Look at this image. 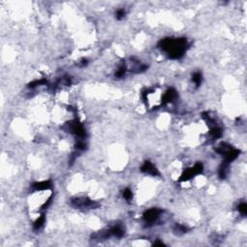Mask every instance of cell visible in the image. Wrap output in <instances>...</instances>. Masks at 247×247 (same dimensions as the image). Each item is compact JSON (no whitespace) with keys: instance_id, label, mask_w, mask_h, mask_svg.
<instances>
[{"instance_id":"cell-1","label":"cell","mask_w":247,"mask_h":247,"mask_svg":"<svg viewBox=\"0 0 247 247\" xmlns=\"http://www.w3.org/2000/svg\"><path fill=\"white\" fill-rule=\"evenodd\" d=\"M159 48L162 51H164L168 55L169 58L179 59L185 53L188 48V43L187 40L184 38H179V39L166 38L160 41Z\"/></svg>"},{"instance_id":"cell-2","label":"cell","mask_w":247,"mask_h":247,"mask_svg":"<svg viewBox=\"0 0 247 247\" xmlns=\"http://www.w3.org/2000/svg\"><path fill=\"white\" fill-rule=\"evenodd\" d=\"M65 129L68 132L74 134L75 136H77L80 139H83L86 136V130H85L84 127L82 126V124L79 123V121H78L77 119L72 121L69 124H67V127L65 128Z\"/></svg>"},{"instance_id":"cell-3","label":"cell","mask_w":247,"mask_h":247,"mask_svg":"<svg viewBox=\"0 0 247 247\" xmlns=\"http://www.w3.org/2000/svg\"><path fill=\"white\" fill-rule=\"evenodd\" d=\"M72 205L77 209H92L98 207V204L95 201H92L88 198H75L72 200Z\"/></svg>"},{"instance_id":"cell-4","label":"cell","mask_w":247,"mask_h":247,"mask_svg":"<svg viewBox=\"0 0 247 247\" xmlns=\"http://www.w3.org/2000/svg\"><path fill=\"white\" fill-rule=\"evenodd\" d=\"M202 172H203V164H202V163H196L193 167H191L190 169L185 170L183 173L181 179H179V181H182V182L188 181L189 179H191V178L201 174Z\"/></svg>"},{"instance_id":"cell-5","label":"cell","mask_w":247,"mask_h":247,"mask_svg":"<svg viewBox=\"0 0 247 247\" xmlns=\"http://www.w3.org/2000/svg\"><path fill=\"white\" fill-rule=\"evenodd\" d=\"M161 209H150L147 211H145L143 214V219L146 224L148 225H153V224L159 218V215L161 214Z\"/></svg>"},{"instance_id":"cell-6","label":"cell","mask_w":247,"mask_h":247,"mask_svg":"<svg viewBox=\"0 0 247 247\" xmlns=\"http://www.w3.org/2000/svg\"><path fill=\"white\" fill-rule=\"evenodd\" d=\"M141 171L146 173V174H148V175L154 176V177H156V176L159 175V170L156 169V167L151 161H145L141 167Z\"/></svg>"},{"instance_id":"cell-7","label":"cell","mask_w":247,"mask_h":247,"mask_svg":"<svg viewBox=\"0 0 247 247\" xmlns=\"http://www.w3.org/2000/svg\"><path fill=\"white\" fill-rule=\"evenodd\" d=\"M178 98V93L176 92V90L173 88H170L168 91L163 95L162 98V104H168V103H172Z\"/></svg>"},{"instance_id":"cell-8","label":"cell","mask_w":247,"mask_h":247,"mask_svg":"<svg viewBox=\"0 0 247 247\" xmlns=\"http://www.w3.org/2000/svg\"><path fill=\"white\" fill-rule=\"evenodd\" d=\"M32 187L36 190H47L51 187V183L49 181H44L40 183H35L32 184Z\"/></svg>"},{"instance_id":"cell-9","label":"cell","mask_w":247,"mask_h":247,"mask_svg":"<svg viewBox=\"0 0 247 247\" xmlns=\"http://www.w3.org/2000/svg\"><path fill=\"white\" fill-rule=\"evenodd\" d=\"M229 162L227 161H223V163L221 164V166L219 167V171H218V175L220 179H225L227 177L228 174V170H229Z\"/></svg>"},{"instance_id":"cell-10","label":"cell","mask_w":247,"mask_h":247,"mask_svg":"<svg viewBox=\"0 0 247 247\" xmlns=\"http://www.w3.org/2000/svg\"><path fill=\"white\" fill-rule=\"evenodd\" d=\"M209 133H210V136H211L213 139H217V138H219V137L222 136V129H221L220 128L214 126V127H213V128L210 129Z\"/></svg>"},{"instance_id":"cell-11","label":"cell","mask_w":247,"mask_h":247,"mask_svg":"<svg viewBox=\"0 0 247 247\" xmlns=\"http://www.w3.org/2000/svg\"><path fill=\"white\" fill-rule=\"evenodd\" d=\"M44 221H46V217H44V215L43 214V215H41V216L35 221L34 224H33V227H34V230H36V231L40 230V229L43 227V224H44Z\"/></svg>"},{"instance_id":"cell-12","label":"cell","mask_w":247,"mask_h":247,"mask_svg":"<svg viewBox=\"0 0 247 247\" xmlns=\"http://www.w3.org/2000/svg\"><path fill=\"white\" fill-rule=\"evenodd\" d=\"M202 80H203V76H202V73L199 72H196L192 74V81L194 82V84L196 85V87H199L202 83Z\"/></svg>"},{"instance_id":"cell-13","label":"cell","mask_w":247,"mask_h":247,"mask_svg":"<svg viewBox=\"0 0 247 247\" xmlns=\"http://www.w3.org/2000/svg\"><path fill=\"white\" fill-rule=\"evenodd\" d=\"M127 66L125 65V64H123V65H121L120 67H119V69L117 70V72L115 73V76L116 77H118V78H121V77H123L124 75L126 74V73H127Z\"/></svg>"},{"instance_id":"cell-14","label":"cell","mask_w":247,"mask_h":247,"mask_svg":"<svg viewBox=\"0 0 247 247\" xmlns=\"http://www.w3.org/2000/svg\"><path fill=\"white\" fill-rule=\"evenodd\" d=\"M187 230H188V229H187L185 226L181 225V224H176V226H175V228H174V232H175L176 234H183L186 233Z\"/></svg>"},{"instance_id":"cell-15","label":"cell","mask_w":247,"mask_h":247,"mask_svg":"<svg viewBox=\"0 0 247 247\" xmlns=\"http://www.w3.org/2000/svg\"><path fill=\"white\" fill-rule=\"evenodd\" d=\"M123 197L125 198V200L127 201H131L132 199V191L129 189V188H126L125 190H124V192H123Z\"/></svg>"},{"instance_id":"cell-16","label":"cell","mask_w":247,"mask_h":247,"mask_svg":"<svg viewBox=\"0 0 247 247\" xmlns=\"http://www.w3.org/2000/svg\"><path fill=\"white\" fill-rule=\"evenodd\" d=\"M238 210L239 211V213H241L242 215H246V213H247V205H246V203H244V202L240 203L238 206Z\"/></svg>"},{"instance_id":"cell-17","label":"cell","mask_w":247,"mask_h":247,"mask_svg":"<svg viewBox=\"0 0 247 247\" xmlns=\"http://www.w3.org/2000/svg\"><path fill=\"white\" fill-rule=\"evenodd\" d=\"M125 16H126V11L124 9H120L117 11V13H116L117 19H123L124 18H125Z\"/></svg>"},{"instance_id":"cell-18","label":"cell","mask_w":247,"mask_h":247,"mask_svg":"<svg viewBox=\"0 0 247 247\" xmlns=\"http://www.w3.org/2000/svg\"><path fill=\"white\" fill-rule=\"evenodd\" d=\"M87 64H88V60L85 59V58L81 59V61L79 62V66L80 67H85V66H87Z\"/></svg>"},{"instance_id":"cell-19","label":"cell","mask_w":247,"mask_h":247,"mask_svg":"<svg viewBox=\"0 0 247 247\" xmlns=\"http://www.w3.org/2000/svg\"><path fill=\"white\" fill-rule=\"evenodd\" d=\"M154 245H160V246H162V245H164V243L161 242V241H154Z\"/></svg>"}]
</instances>
